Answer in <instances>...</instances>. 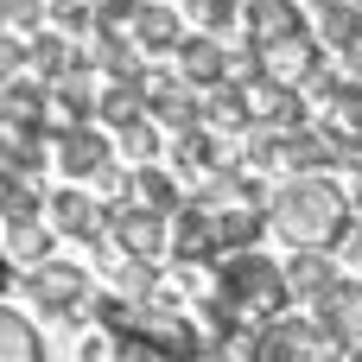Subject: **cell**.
<instances>
[{"label": "cell", "instance_id": "cell-1", "mask_svg": "<svg viewBox=\"0 0 362 362\" xmlns=\"http://www.w3.org/2000/svg\"><path fill=\"white\" fill-rule=\"evenodd\" d=\"M267 223L286 248H337L356 229L350 191L331 185L325 172H286V185H274L267 197Z\"/></svg>", "mask_w": 362, "mask_h": 362}, {"label": "cell", "instance_id": "cell-2", "mask_svg": "<svg viewBox=\"0 0 362 362\" xmlns=\"http://www.w3.org/2000/svg\"><path fill=\"white\" fill-rule=\"evenodd\" d=\"M216 293L261 331V325H274V318H286L299 299H293V286H286V261H267L261 248H242V255H223L216 261Z\"/></svg>", "mask_w": 362, "mask_h": 362}, {"label": "cell", "instance_id": "cell-3", "mask_svg": "<svg viewBox=\"0 0 362 362\" xmlns=\"http://www.w3.org/2000/svg\"><path fill=\"white\" fill-rule=\"evenodd\" d=\"M19 293H25L32 312H45V318H57V325H83V318H89V299H95V280H89L83 261L51 255V261H38V267H19Z\"/></svg>", "mask_w": 362, "mask_h": 362}, {"label": "cell", "instance_id": "cell-4", "mask_svg": "<svg viewBox=\"0 0 362 362\" xmlns=\"http://www.w3.org/2000/svg\"><path fill=\"white\" fill-rule=\"evenodd\" d=\"M248 362H344V344L325 331V318H274L255 331Z\"/></svg>", "mask_w": 362, "mask_h": 362}, {"label": "cell", "instance_id": "cell-5", "mask_svg": "<svg viewBox=\"0 0 362 362\" xmlns=\"http://www.w3.org/2000/svg\"><path fill=\"white\" fill-rule=\"evenodd\" d=\"M51 159H57V172L64 178H76V185H89L102 165H115L121 159V140L102 127V121H51Z\"/></svg>", "mask_w": 362, "mask_h": 362}, {"label": "cell", "instance_id": "cell-6", "mask_svg": "<svg viewBox=\"0 0 362 362\" xmlns=\"http://www.w3.org/2000/svg\"><path fill=\"white\" fill-rule=\"evenodd\" d=\"M108 242L127 255H146V261H172V216L140 197H121V204H108Z\"/></svg>", "mask_w": 362, "mask_h": 362}, {"label": "cell", "instance_id": "cell-7", "mask_svg": "<svg viewBox=\"0 0 362 362\" xmlns=\"http://www.w3.org/2000/svg\"><path fill=\"white\" fill-rule=\"evenodd\" d=\"M45 216L64 242H102L108 235V204L95 197V185H76V178L45 191Z\"/></svg>", "mask_w": 362, "mask_h": 362}, {"label": "cell", "instance_id": "cell-8", "mask_svg": "<svg viewBox=\"0 0 362 362\" xmlns=\"http://www.w3.org/2000/svg\"><path fill=\"white\" fill-rule=\"evenodd\" d=\"M172 261H223V242H216V210L185 197L172 210Z\"/></svg>", "mask_w": 362, "mask_h": 362}, {"label": "cell", "instance_id": "cell-9", "mask_svg": "<svg viewBox=\"0 0 362 362\" xmlns=\"http://www.w3.org/2000/svg\"><path fill=\"white\" fill-rule=\"evenodd\" d=\"M178 57V76L191 83V89H216V83H229V38H216V32H185V45L172 51Z\"/></svg>", "mask_w": 362, "mask_h": 362}, {"label": "cell", "instance_id": "cell-10", "mask_svg": "<svg viewBox=\"0 0 362 362\" xmlns=\"http://www.w3.org/2000/svg\"><path fill=\"white\" fill-rule=\"evenodd\" d=\"M45 115H57V108H51V83H38L32 70H25V76H13V83L0 89V127L51 134V121H45Z\"/></svg>", "mask_w": 362, "mask_h": 362}, {"label": "cell", "instance_id": "cell-11", "mask_svg": "<svg viewBox=\"0 0 362 362\" xmlns=\"http://www.w3.org/2000/svg\"><path fill=\"white\" fill-rule=\"evenodd\" d=\"M318 57H325L318 32H312V25H299V32H286V38H267V45H261V76H274V83H293V89H299V76H305Z\"/></svg>", "mask_w": 362, "mask_h": 362}, {"label": "cell", "instance_id": "cell-12", "mask_svg": "<svg viewBox=\"0 0 362 362\" xmlns=\"http://www.w3.org/2000/svg\"><path fill=\"white\" fill-rule=\"evenodd\" d=\"M337 280H344V255H331V248H293L286 286H293L299 305H318L325 293H337Z\"/></svg>", "mask_w": 362, "mask_h": 362}, {"label": "cell", "instance_id": "cell-13", "mask_svg": "<svg viewBox=\"0 0 362 362\" xmlns=\"http://www.w3.org/2000/svg\"><path fill=\"white\" fill-rule=\"evenodd\" d=\"M127 38L146 57H172L185 45V13H172V0H140V13L127 19Z\"/></svg>", "mask_w": 362, "mask_h": 362}, {"label": "cell", "instance_id": "cell-14", "mask_svg": "<svg viewBox=\"0 0 362 362\" xmlns=\"http://www.w3.org/2000/svg\"><path fill=\"white\" fill-rule=\"evenodd\" d=\"M229 153H235V146H223L216 127H191V134H172V153H165V159H172V172H178L185 185H197V178H204L210 165H223Z\"/></svg>", "mask_w": 362, "mask_h": 362}, {"label": "cell", "instance_id": "cell-15", "mask_svg": "<svg viewBox=\"0 0 362 362\" xmlns=\"http://www.w3.org/2000/svg\"><path fill=\"white\" fill-rule=\"evenodd\" d=\"M318 318H325V331H331L344 350L362 344V274H356V280H337V293L318 299Z\"/></svg>", "mask_w": 362, "mask_h": 362}, {"label": "cell", "instance_id": "cell-16", "mask_svg": "<svg viewBox=\"0 0 362 362\" xmlns=\"http://www.w3.org/2000/svg\"><path fill=\"white\" fill-rule=\"evenodd\" d=\"M312 32H318V45L337 57V51H350L362 38V0H318L312 6Z\"/></svg>", "mask_w": 362, "mask_h": 362}, {"label": "cell", "instance_id": "cell-17", "mask_svg": "<svg viewBox=\"0 0 362 362\" xmlns=\"http://www.w3.org/2000/svg\"><path fill=\"white\" fill-rule=\"evenodd\" d=\"M76 64H83V45H76V38H64L57 25L32 32V57H25V70H32L38 83H57V76H70Z\"/></svg>", "mask_w": 362, "mask_h": 362}, {"label": "cell", "instance_id": "cell-18", "mask_svg": "<svg viewBox=\"0 0 362 362\" xmlns=\"http://www.w3.org/2000/svg\"><path fill=\"white\" fill-rule=\"evenodd\" d=\"M102 70H89V64H76L70 76H57L51 83V108L64 115V121H95V102H102V83H95Z\"/></svg>", "mask_w": 362, "mask_h": 362}, {"label": "cell", "instance_id": "cell-19", "mask_svg": "<svg viewBox=\"0 0 362 362\" xmlns=\"http://www.w3.org/2000/svg\"><path fill=\"white\" fill-rule=\"evenodd\" d=\"M153 108H146V89L140 83H108L102 76V102H95V121L108 127V134H121V127H134V121H146Z\"/></svg>", "mask_w": 362, "mask_h": 362}, {"label": "cell", "instance_id": "cell-20", "mask_svg": "<svg viewBox=\"0 0 362 362\" xmlns=\"http://www.w3.org/2000/svg\"><path fill=\"white\" fill-rule=\"evenodd\" d=\"M64 235L51 229V216H25V223H6V255L19 261V267H38V261H51V248H57Z\"/></svg>", "mask_w": 362, "mask_h": 362}, {"label": "cell", "instance_id": "cell-21", "mask_svg": "<svg viewBox=\"0 0 362 362\" xmlns=\"http://www.w3.org/2000/svg\"><path fill=\"white\" fill-rule=\"evenodd\" d=\"M51 140L45 134H19V127H0V178H38Z\"/></svg>", "mask_w": 362, "mask_h": 362}, {"label": "cell", "instance_id": "cell-22", "mask_svg": "<svg viewBox=\"0 0 362 362\" xmlns=\"http://www.w3.org/2000/svg\"><path fill=\"white\" fill-rule=\"evenodd\" d=\"M0 362H45V344H38L32 318L13 312L6 299H0Z\"/></svg>", "mask_w": 362, "mask_h": 362}, {"label": "cell", "instance_id": "cell-23", "mask_svg": "<svg viewBox=\"0 0 362 362\" xmlns=\"http://www.w3.org/2000/svg\"><path fill=\"white\" fill-rule=\"evenodd\" d=\"M115 140H121V159H127V165H159V159L172 153V134H165L153 115H146V121H134V127H121Z\"/></svg>", "mask_w": 362, "mask_h": 362}, {"label": "cell", "instance_id": "cell-24", "mask_svg": "<svg viewBox=\"0 0 362 362\" xmlns=\"http://www.w3.org/2000/svg\"><path fill=\"white\" fill-rule=\"evenodd\" d=\"M305 19H299V0H248V38L255 45H267V38H286V32H299Z\"/></svg>", "mask_w": 362, "mask_h": 362}, {"label": "cell", "instance_id": "cell-25", "mask_svg": "<svg viewBox=\"0 0 362 362\" xmlns=\"http://www.w3.org/2000/svg\"><path fill=\"white\" fill-rule=\"evenodd\" d=\"M115 362H210L197 344H159V337H140V331H121V356Z\"/></svg>", "mask_w": 362, "mask_h": 362}, {"label": "cell", "instance_id": "cell-26", "mask_svg": "<svg viewBox=\"0 0 362 362\" xmlns=\"http://www.w3.org/2000/svg\"><path fill=\"white\" fill-rule=\"evenodd\" d=\"M134 197L153 204V210H165V216L185 204V191H178V178H172L165 165H134Z\"/></svg>", "mask_w": 362, "mask_h": 362}, {"label": "cell", "instance_id": "cell-27", "mask_svg": "<svg viewBox=\"0 0 362 362\" xmlns=\"http://www.w3.org/2000/svg\"><path fill=\"white\" fill-rule=\"evenodd\" d=\"M25 216H45V197L32 178H0V223H25Z\"/></svg>", "mask_w": 362, "mask_h": 362}, {"label": "cell", "instance_id": "cell-28", "mask_svg": "<svg viewBox=\"0 0 362 362\" xmlns=\"http://www.w3.org/2000/svg\"><path fill=\"white\" fill-rule=\"evenodd\" d=\"M344 76H350L344 64H331V57H318V64H312V70L299 76V95H305L312 108H325V102L337 95V83H344Z\"/></svg>", "mask_w": 362, "mask_h": 362}, {"label": "cell", "instance_id": "cell-29", "mask_svg": "<svg viewBox=\"0 0 362 362\" xmlns=\"http://www.w3.org/2000/svg\"><path fill=\"white\" fill-rule=\"evenodd\" d=\"M318 115H331V121H344L350 134H362V76H344V83H337V95H331Z\"/></svg>", "mask_w": 362, "mask_h": 362}, {"label": "cell", "instance_id": "cell-30", "mask_svg": "<svg viewBox=\"0 0 362 362\" xmlns=\"http://www.w3.org/2000/svg\"><path fill=\"white\" fill-rule=\"evenodd\" d=\"M25 57H32V38L13 32V25H0V89H6L13 76H25Z\"/></svg>", "mask_w": 362, "mask_h": 362}, {"label": "cell", "instance_id": "cell-31", "mask_svg": "<svg viewBox=\"0 0 362 362\" xmlns=\"http://www.w3.org/2000/svg\"><path fill=\"white\" fill-rule=\"evenodd\" d=\"M6 25L25 32V38L45 32V25H51V0H6Z\"/></svg>", "mask_w": 362, "mask_h": 362}, {"label": "cell", "instance_id": "cell-32", "mask_svg": "<svg viewBox=\"0 0 362 362\" xmlns=\"http://www.w3.org/2000/svg\"><path fill=\"white\" fill-rule=\"evenodd\" d=\"M115 356H121V331H108V325H95L76 350V362H115Z\"/></svg>", "mask_w": 362, "mask_h": 362}, {"label": "cell", "instance_id": "cell-33", "mask_svg": "<svg viewBox=\"0 0 362 362\" xmlns=\"http://www.w3.org/2000/svg\"><path fill=\"white\" fill-rule=\"evenodd\" d=\"M337 255H344V267H356V274H362V235H356V229L337 242Z\"/></svg>", "mask_w": 362, "mask_h": 362}, {"label": "cell", "instance_id": "cell-34", "mask_svg": "<svg viewBox=\"0 0 362 362\" xmlns=\"http://www.w3.org/2000/svg\"><path fill=\"white\" fill-rule=\"evenodd\" d=\"M344 191H350V210H356V223H362V159L350 165V185H344Z\"/></svg>", "mask_w": 362, "mask_h": 362}, {"label": "cell", "instance_id": "cell-35", "mask_svg": "<svg viewBox=\"0 0 362 362\" xmlns=\"http://www.w3.org/2000/svg\"><path fill=\"white\" fill-rule=\"evenodd\" d=\"M13 280H19V261H13V255H6V242H0V293H6Z\"/></svg>", "mask_w": 362, "mask_h": 362}, {"label": "cell", "instance_id": "cell-36", "mask_svg": "<svg viewBox=\"0 0 362 362\" xmlns=\"http://www.w3.org/2000/svg\"><path fill=\"white\" fill-rule=\"evenodd\" d=\"M350 362H362V344H350Z\"/></svg>", "mask_w": 362, "mask_h": 362}, {"label": "cell", "instance_id": "cell-37", "mask_svg": "<svg viewBox=\"0 0 362 362\" xmlns=\"http://www.w3.org/2000/svg\"><path fill=\"white\" fill-rule=\"evenodd\" d=\"M0 25H6V0H0Z\"/></svg>", "mask_w": 362, "mask_h": 362}]
</instances>
